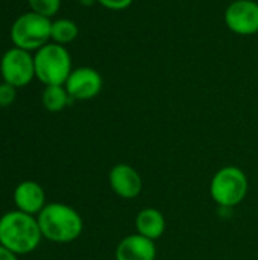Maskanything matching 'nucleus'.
<instances>
[{"label":"nucleus","instance_id":"f257e3e1","mask_svg":"<svg viewBox=\"0 0 258 260\" xmlns=\"http://www.w3.org/2000/svg\"><path fill=\"white\" fill-rule=\"evenodd\" d=\"M43 235L35 216L20 210L8 212L0 218V245L12 253L27 254L32 253Z\"/></svg>","mask_w":258,"mask_h":260},{"label":"nucleus","instance_id":"f03ea898","mask_svg":"<svg viewBox=\"0 0 258 260\" xmlns=\"http://www.w3.org/2000/svg\"><path fill=\"white\" fill-rule=\"evenodd\" d=\"M36 221L43 238L56 244H67L78 239L84 229L81 215L73 207L61 203L46 204L38 213Z\"/></svg>","mask_w":258,"mask_h":260},{"label":"nucleus","instance_id":"7ed1b4c3","mask_svg":"<svg viewBox=\"0 0 258 260\" xmlns=\"http://www.w3.org/2000/svg\"><path fill=\"white\" fill-rule=\"evenodd\" d=\"M35 78L44 85H64L71 73V56L65 46L47 43L33 55Z\"/></svg>","mask_w":258,"mask_h":260},{"label":"nucleus","instance_id":"20e7f679","mask_svg":"<svg viewBox=\"0 0 258 260\" xmlns=\"http://www.w3.org/2000/svg\"><path fill=\"white\" fill-rule=\"evenodd\" d=\"M52 20L33 11L21 14L11 26V41L14 47L36 52L50 41Z\"/></svg>","mask_w":258,"mask_h":260},{"label":"nucleus","instance_id":"39448f33","mask_svg":"<svg viewBox=\"0 0 258 260\" xmlns=\"http://www.w3.org/2000/svg\"><path fill=\"white\" fill-rule=\"evenodd\" d=\"M210 192L219 206L234 207L246 198L248 178L245 172L236 166L222 168L213 177Z\"/></svg>","mask_w":258,"mask_h":260},{"label":"nucleus","instance_id":"423d86ee","mask_svg":"<svg viewBox=\"0 0 258 260\" xmlns=\"http://www.w3.org/2000/svg\"><path fill=\"white\" fill-rule=\"evenodd\" d=\"M0 73L3 82L11 84L15 88L26 87L35 78L33 55L20 47L8 49L0 59Z\"/></svg>","mask_w":258,"mask_h":260},{"label":"nucleus","instance_id":"0eeeda50","mask_svg":"<svg viewBox=\"0 0 258 260\" xmlns=\"http://www.w3.org/2000/svg\"><path fill=\"white\" fill-rule=\"evenodd\" d=\"M227 27L242 37H249L258 32V2L255 0H234L224 14Z\"/></svg>","mask_w":258,"mask_h":260},{"label":"nucleus","instance_id":"6e6552de","mask_svg":"<svg viewBox=\"0 0 258 260\" xmlns=\"http://www.w3.org/2000/svg\"><path fill=\"white\" fill-rule=\"evenodd\" d=\"M64 85L71 99L90 101L100 93L103 79L100 73L93 67H78L71 70Z\"/></svg>","mask_w":258,"mask_h":260},{"label":"nucleus","instance_id":"1a4fd4ad","mask_svg":"<svg viewBox=\"0 0 258 260\" xmlns=\"http://www.w3.org/2000/svg\"><path fill=\"white\" fill-rule=\"evenodd\" d=\"M109 186L120 198L132 200L140 195L143 183L141 177L132 166L119 163L109 172Z\"/></svg>","mask_w":258,"mask_h":260},{"label":"nucleus","instance_id":"9d476101","mask_svg":"<svg viewBox=\"0 0 258 260\" xmlns=\"http://www.w3.org/2000/svg\"><path fill=\"white\" fill-rule=\"evenodd\" d=\"M14 203L17 210L35 216L46 207V193L38 183L23 181L14 190Z\"/></svg>","mask_w":258,"mask_h":260},{"label":"nucleus","instance_id":"9b49d317","mask_svg":"<svg viewBox=\"0 0 258 260\" xmlns=\"http://www.w3.org/2000/svg\"><path fill=\"white\" fill-rule=\"evenodd\" d=\"M157 248L154 241L141 236H126L116 250V260H155Z\"/></svg>","mask_w":258,"mask_h":260},{"label":"nucleus","instance_id":"f8f14e48","mask_svg":"<svg viewBox=\"0 0 258 260\" xmlns=\"http://www.w3.org/2000/svg\"><path fill=\"white\" fill-rule=\"evenodd\" d=\"M135 227H137L138 235H141L151 241H155L163 236V233L166 230V221L160 210L148 207V209H143L137 215Z\"/></svg>","mask_w":258,"mask_h":260},{"label":"nucleus","instance_id":"ddd939ff","mask_svg":"<svg viewBox=\"0 0 258 260\" xmlns=\"http://www.w3.org/2000/svg\"><path fill=\"white\" fill-rule=\"evenodd\" d=\"M71 101L65 85H46L43 91V105L50 113L62 111Z\"/></svg>","mask_w":258,"mask_h":260},{"label":"nucleus","instance_id":"4468645a","mask_svg":"<svg viewBox=\"0 0 258 260\" xmlns=\"http://www.w3.org/2000/svg\"><path fill=\"white\" fill-rule=\"evenodd\" d=\"M79 35L78 24L70 18H58L52 21V30H50V40L52 43L65 46L75 41Z\"/></svg>","mask_w":258,"mask_h":260},{"label":"nucleus","instance_id":"2eb2a0df","mask_svg":"<svg viewBox=\"0 0 258 260\" xmlns=\"http://www.w3.org/2000/svg\"><path fill=\"white\" fill-rule=\"evenodd\" d=\"M30 11L44 15L47 18H52L58 14L61 8V0H27Z\"/></svg>","mask_w":258,"mask_h":260},{"label":"nucleus","instance_id":"dca6fc26","mask_svg":"<svg viewBox=\"0 0 258 260\" xmlns=\"http://www.w3.org/2000/svg\"><path fill=\"white\" fill-rule=\"evenodd\" d=\"M17 98V88L11 84L2 82L0 84V107H9L14 104Z\"/></svg>","mask_w":258,"mask_h":260},{"label":"nucleus","instance_id":"f3484780","mask_svg":"<svg viewBox=\"0 0 258 260\" xmlns=\"http://www.w3.org/2000/svg\"><path fill=\"white\" fill-rule=\"evenodd\" d=\"M96 2L109 11H125L134 3V0H96Z\"/></svg>","mask_w":258,"mask_h":260},{"label":"nucleus","instance_id":"a211bd4d","mask_svg":"<svg viewBox=\"0 0 258 260\" xmlns=\"http://www.w3.org/2000/svg\"><path fill=\"white\" fill-rule=\"evenodd\" d=\"M0 260H18L17 254L12 253L11 250L5 248L3 245H0Z\"/></svg>","mask_w":258,"mask_h":260},{"label":"nucleus","instance_id":"6ab92c4d","mask_svg":"<svg viewBox=\"0 0 258 260\" xmlns=\"http://www.w3.org/2000/svg\"><path fill=\"white\" fill-rule=\"evenodd\" d=\"M81 2V5H84V6H91L93 3H97L96 0H79Z\"/></svg>","mask_w":258,"mask_h":260}]
</instances>
